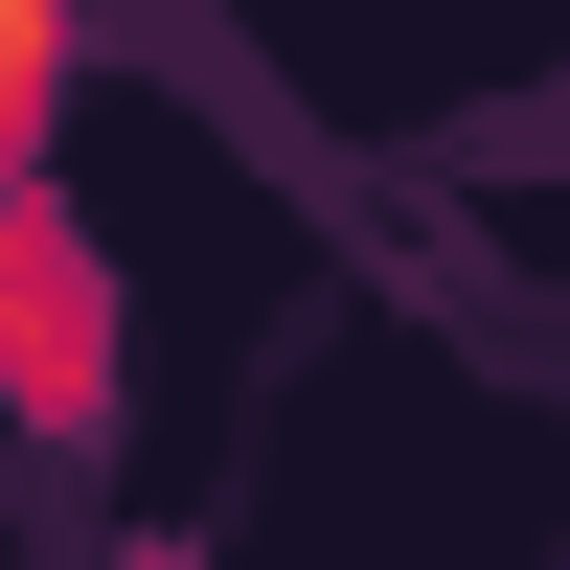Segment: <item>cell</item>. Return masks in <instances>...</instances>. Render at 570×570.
I'll list each match as a JSON object with an SVG mask.
<instances>
[{
  "instance_id": "obj_1",
  "label": "cell",
  "mask_w": 570,
  "mask_h": 570,
  "mask_svg": "<svg viewBox=\"0 0 570 570\" xmlns=\"http://www.w3.org/2000/svg\"><path fill=\"white\" fill-rule=\"evenodd\" d=\"M23 91H46V0H0V115H23Z\"/></svg>"
}]
</instances>
